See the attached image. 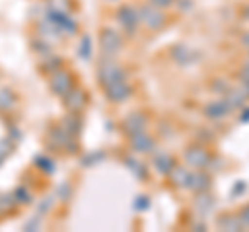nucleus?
I'll return each mask as SVG.
<instances>
[{
    "label": "nucleus",
    "instance_id": "f257e3e1",
    "mask_svg": "<svg viewBox=\"0 0 249 232\" xmlns=\"http://www.w3.org/2000/svg\"><path fill=\"white\" fill-rule=\"evenodd\" d=\"M137 15H139V21H143L150 29H160V27H164V23H166V15L160 13L158 6H154V4L143 6Z\"/></svg>",
    "mask_w": 249,
    "mask_h": 232
},
{
    "label": "nucleus",
    "instance_id": "f03ea898",
    "mask_svg": "<svg viewBox=\"0 0 249 232\" xmlns=\"http://www.w3.org/2000/svg\"><path fill=\"white\" fill-rule=\"evenodd\" d=\"M185 160L189 162V166L206 168L210 164V153L204 148H191V149L185 151Z\"/></svg>",
    "mask_w": 249,
    "mask_h": 232
},
{
    "label": "nucleus",
    "instance_id": "7ed1b4c3",
    "mask_svg": "<svg viewBox=\"0 0 249 232\" xmlns=\"http://www.w3.org/2000/svg\"><path fill=\"white\" fill-rule=\"evenodd\" d=\"M131 143H133V149L135 151H150L154 148V139L145 133V131H139V133H133V139H131Z\"/></svg>",
    "mask_w": 249,
    "mask_h": 232
},
{
    "label": "nucleus",
    "instance_id": "20e7f679",
    "mask_svg": "<svg viewBox=\"0 0 249 232\" xmlns=\"http://www.w3.org/2000/svg\"><path fill=\"white\" fill-rule=\"evenodd\" d=\"M119 19H121V23L124 25V29L133 32L135 25H137V21H139V15L133 9H131V6H123V9L119 11Z\"/></svg>",
    "mask_w": 249,
    "mask_h": 232
},
{
    "label": "nucleus",
    "instance_id": "39448f33",
    "mask_svg": "<svg viewBox=\"0 0 249 232\" xmlns=\"http://www.w3.org/2000/svg\"><path fill=\"white\" fill-rule=\"evenodd\" d=\"M102 46H104V50H110V52H116L121 48V35L112 32V29H104V33H102Z\"/></svg>",
    "mask_w": 249,
    "mask_h": 232
},
{
    "label": "nucleus",
    "instance_id": "423d86ee",
    "mask_svg": "<svg viewBox=\"0 0 249 232\" xmlns=\"http://www.w3.org/2000/svg\"><path fill=\"white\" fill-rule=\"evenodd\" d=\"M229 104L224 102H214V104H210L208 108H206V114L208 116H212V118H222V116H227V112H229Z\"/></svg>",
    "mask_w": 249,
    "mask_h": 232
},
{
    "label": "nucleus",
    "instance_id": "0eeeda50",
    "mask_svg": "<svg viewBox=\"0 0 249 232\" xmlns=\"http://www.w3.org/2000/svg\"><path fill=\"white\" fill-rule=\"evenodd\" d=\"M124 127L129 129V133H131V135H133V133H139V131H143V129H145V118H142V114H133L127 122H124Z\"/></svg>",
    "mask_w": 249,
    "mask_h": 232
},
{
    "label": "nucleus",
    "instance_id": "6e6552de",
    "mask_svg": "<svg viewBox=\"0 0 249 232\" xmlns=\"http://www.w3.org/2000/svg\"><path fill=\"white\" fill-rule=\"evenodd\" d=\"M218 224H220V226H224L227 230H239L243 222H241L239 215H227V218H220V222H218Z\"/></svg>",
    "mask_w": 249,
    "mask_h": 232
},
{
    "label": "nucleus",
    "instance_id": "1a4fd4ad",
    "mask_svg": "<svg viewBox=\"0 0 249 232\" xmlns=\"http://www.w3.org/2000/svg\"><path fill=\"white\" fill-rule=\"evenodd\" d=\"M156 164H160V172L162 174H168L170 170L175 168L173 158H168V156H158V158H156Z\"/></svg>",
    "mask_w": 249,
    "mask_h": 232
},
{
    "label": "nucleus",
    "instance_id": "9d476101",
    "mask_svg": "<svg viewBox=\"0 0 249 232\" xmlns=\"http://www.w3.org/2000/svg\"><path fill=\"white\" fill-rule=\"evenodd\" d=\"M150 4H154V6H158V9H166V6H170V4H175V0H150Z\"/></svg>",
    "mask_w": 249,
    "mask_h": 232
},
{
    "label": "nucleus",
    "instance_id": "9b49d317",
    "mask_svg": "<svg viewBox=\"0 0 249 232\" xmlns=\"http://www.w3.org/2000/svg\"><path fill=\"white\" fill-rule=\"evenodd\" d=\"M241 222H245V224H249V205L247 207H243V212H241Z\"/></svg>",
    "mask_w": 249,
    "mask_h": 232
},
{
    "label": "nucleus",
    "instance_id": "f8f14e48",
    "mask_svg": "<svg viewBox=\"0 0 249 232\" xmlns=\"http://www.w3.org/2000/svg\"><path fill=\"white\" fill-rule=\"evenodd\" d=\"M241 42H243V44L247 46V48H249V33H245L243 37H241Z\"/></svg>",
    "mask_w": 249,
    "mask_h": 232
}]
</instances>
